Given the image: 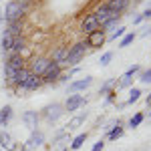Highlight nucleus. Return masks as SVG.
<instances>
[{
  "mask_svg": "<svg viewBox=\"0 0 151 151\" xmlns=\"http://www.w3.org/2000/svg\"><path fill=\"white\" fill-rule=\"evenodd\" d=\"M67 55H69V48H67V47L58 48L57 52H55V57H52V63H58V65H63V63H65V58H67Z\"/></svg>",
  "mask_w": 151,
  "mask_h": 151,
  "instance_id": "412c9836",
  "label": "nucleus"
},
{
  "mask_svg": "<svg viewBox=\"0 0 151 151\" xmlns=\"http://www.w3.org/2000/svg\"><path fill=\"white\" fill-rule=\"evenodd\" d=\"M151 35V26H147V28H143V32H141V36H147Z\"/></svg>",
  "mask_w": 151,
  "mask_h": 151,
  "instance_id": "e433bc0d",
  "label": "nucleus"
},
{
  "mask_svg": "<svg viewBox=\"0 0 151 151\" xmlns=\"http://www.w3.org/2000/svg\"><path fill=\"white\" fill-rule=\"evenodd\" d=\"M105 42V30H93V32H89L87 36V47H101Z\"/></svg>",
  "mask_w": 151,
  "mask_h": 151,
  "instance_id": "0eeeda50",
  "label": "nucleus"
},
{
  "mask_svg": "<svg viewBox=\"0 0 151 151\" xmlns=\"http://www.w3.org/2000/svg\"><path fill=\"white\" fill-rule=\"evenodd\" d=\"M83 105H85V97L83 95H70L69 99H67V105H65V109L73 113V111H77V109H81Z\"/></svg>",
  "mask_w": 151,
  "mask_h": 151,
  "instance_id": "6e6552de",
  "label": "nucleus"
},
{
  "mask_svg": "<svg viewBox=\"0 0 151 151\" xmlns=\"http://www.w3.org/2000/svg\"><path fill=\"white\" fill-rule=\"evenodd\" d=\"M141 18H143V20H145V18H151V6H149L145 12H143V14H141Z\"/></svg>",
  "mask_w": 151,
  "mask_h": 151,
  "instance_id": "c9c22d12",
  "label": "nucleus"
},
{
  "mask_svg": "<svg viewBox=\"0 0 151 151\" xmlns=\"http://www.w3.org/2000/svg\"><path fill=\"white\" fill-rule=\"evenodd\" d=\"M63 105H58V103H52V105H48V107H45V119H47L48 123H52V121H57V119H60L63 117Z\"/></svg>",
  "mask_w": 151,
  "mask_h": 151,
  "instance_id": "39448f33",
  "label": "nucleus"
},
{
  "mask_svg": "<svg viewBox=\"0 0 151 151\" xmlns=\"http://www.w3.org/2000/svg\"><path fill=\"white\" fill-rule=\"evenodd\" d=\"M10 117H12V107L10 105L2 107V109H0V125H6V123L10 121Z\"/></svg>",
  "mask_w": 151,
  "mask_h": 151,
  "instance_id": "6ab92c4d",
  "label": "nucleus"
},
{
  "mask_svg": "<svg viewBox=\"0 0 151 151\" xmlns=\"http://www.w3.org/2000/svg\"><path fill=\"white\" fill-rule=\"evenodd\" d=\"M24 12H26V4H20V2H16V0H12L6 4V8H4V18H6V22H18L20 18L24 16Z\"/></svg>",
  "mask_w": 151,
  "mask_h": 151,
  "instance_id": "f257e3e1",
  "label": "nucleus"
},
{
  "mask_svg": "<svg viewBox=\"0 0 151 151\" xmlns=\"http://www.w3.org/2000/svg\"><path fill=\"white\" fill-rule=\"evenodd\" d=\"M60 69H63V67H60L58 63H52V60H50V65H48V69L45 70V75L40 77V81H42V83H52V81H57L58 77H60Z\"/></svg>",
  "mask_w": 151,
  "mask_h": 151,
  "instance_id": "20e7f679",
  "label": "nucleus"
},
{
  "mask_svg": "<svg viewBox=\"0 0 151 151\" xmlns=\"http://www.w3.org/2000/svg\"><path fill=\"white\" fill-rule=\"evenodd\" d=\"M143 119H145V115H143V113H137V115H133V117H131V121H129V125H131V127H139V125H141V121H143Z\"/></svg>",
  "mask_w": 151,
  "mask_h": 151,
  "instance_id": "cd10ccee",
  "label": "nucleus"
},
{
  "mask_svg": "<svg viewBox=\"0 0 151 151\" xmlns=\"http://www.w3.org/2000/svg\"><path fill=\"white\" fill-rule=\"evenodd\" d=\"M93 16L97 18V22H99V24H103V22H107V20H109L111 16H117V14L109 10V8H107V4H103L101 8H97V10H95Z\"/></svg>",
  "mask_w": 151,
  "mask_h": 151,
  "instance_id": "9d476101",
  "label": "nucleus"
},
{
  "mask_svg": "<svg viewBox=\"0 0 151 151\" xmlns=\"http://www.w3.org/2000/svg\"><path fill=\"white\" fill-rule=\"evenodd\" d=\"M123 35H125V28H123V26H119V28H117V32H113V35H111V38H113V40H117L119 36H123Z\"/></svg>",
  "mask_w": 151,
  "mask_h": 151,
  "instance_id": "473e14b6",
  "label": "nucleus"
},
{
  "mask_svg": "<svg viewBox=\"0 0 151 151\" xmlns=\"http://www.w3.org/2000/svg\"><path fill=\"white\" fill-rule=\"evenodd\" d=\"M119 16H121V14H117V16H111L107 22H103V28H105V30H111V28H115L117 22H119Z\"/></svg>",
  "mask_w": 151,
  "mask_h": 151,
  "instance_id": "bb28decb",
  "label": "nucleus"
},
{
  "mask_svg": "<svg viewBox=\"0 0 151 151\" xmlns=\"http://www.w3.org/2000/svg\"><path fill=\"white\" fill-rule=\"evenodd\" d=\"M20 69H24V67H22V57H20V55H10L8 60H6V67H4V75H6V79L12 81L14 75H16Z\"/></svg>",
  "mask_w": 151,
  "mask_h": 151,
  "instance_id": "7ed1b4c3",
  "label": "nucleus"
},
{
  "mask_svg": "<svg viewBox=\"0 0 151 151\" xmlns=\"http://www.w3.org/2000/svg\"><path fill=\"white\" fill-rule=\"evenodd\" d=\"M85 117H87V113H81V115L73 117V119L69 121V125H67V131H70V129H77V127L83 123V121H85Z\"/></svg>",
  "mask_w": 151,
  "mask_h": 151,
  "instance_id": "4be33fe9",
  "label": "nucleus"
},
{
  "mask_svg": "<svg viewBox=\"0 0 151 151\" xmlns=\"http://www.w3.org/2000/svg\"><path fill=\"white\" fill-rule=\"evenodd\" d=\"M135 73H139V67H137V65H133V67H131V69H129L127 73H125V75L121 77V83H119V89H125V87H129V85H131V77H133Z\"/></svg>",
  "mask_w": 151,
  "mask_h": 151,
  "instance_id": "4468645a",
  "label": "nucleus"
},
{
  "mask_svg": "<svg viewBox=\"0 0 151 151\" xmlns=\"http://www.w3.org/2000/svg\"><path fill=\"white\" fill-rule=\"evenodd\" d=\"M139 81L141 83H151V69H147V70H143V73H141Z\"/></svg>",
  "mask_w": 151,
  "mask_h": 151,
  "instance_id": "7c9ffc66",
  "label": "nucleus"
},
{
  "mask_svg": "<svg viewBox=\"0 0 151 151\" xmlns=\"http://www.w3.org/2000/svg\"><path fill=\"white\" fill-rule=\"evenodd\" d=\"M16 2H20V4H24V2H28V0H16Z\"/></svg>",
  "mask_w": 151,
  "mask_h": 151,
  "instance_id": "58836bf2",
  "label": "nucleus"
},
{
  "mask_svg": "<svg viewBox=\"0 0 151 151\" xmlns=\"http://www.w3.org/2000/svg\"><path fill=\"white\" fill-rule=\"evenodd\" d=\"M14 38H16V36H12V35H6V32H4V35H2V42H0V45H2V52H10V48H12V42H14Z\"/></svg>",
  "mask_w": 151,
  "mask_h": 151,
  "instance_id": "a211bd4d",
  "label": "nucleus"
},
{
  "mask_svg": "<svg viewBox=\"0 0 151 151\" xmlns=\"http://www.w3.org/2000/svg\"><path fill=\"white\" fill-rule=\"evenodd\" d=\"M0 145H4L6 149H10V151L16 149V145L12 143V139H10V135H8V133H0Z\"/></svg>",
  "mask_w": 151,
  "mask_h": 151,
  "instance_id": "5701e85b",
  "label": "nucleus"
},
{
  "mask_svg": "<svg viewBox=\"0 0 151 151\" xmlns=\"http://www.w3.org/2000/svg\"><path fill=\"white\" fill-rule=\"evenodd\" d=\"M149 117H151V111H149Z\"/></svg>",
  "mask_w": 151,
  "mask_h": 151,
  "instance_id": "79ce46f5",
  "label": "nucleus"
},
{
  "mask_svg": "<svg viewBox=\"0 0 151 151\" xmlns=\"http://www.w3.org/2000/svg\"><path fill=\"white\" fill-rule=\"evenodd\" d=\"M85 141H87V133H81V135H77V137L73 139V143H70V149H81Z\"/></svg>",
  "mask_w": 151,
  "mask_h": 151,
  "instance_id": "393cba45",
  "label": "nucleus"
},
{
  "mask_svg": "<svg viewBox=\"0 0 151 151\" xmlns=\"http://www.w3.org/2000/svg\"><path fill=\"white\" fill-rule=\"evenodd\" d=\"M22 121L24 125L30 129V131H36V123H38V113L36 111H26L22 115Z\"/></svg>",
  "mask_w": 151,
  "mask_h": 151,
  "instance_id": "9b49d317",
  "label": "nucleus"
},
{
  "mask_svg": "<svg viewBox=\"0 0 151 151\" xmlns=\"http://www.w3.org/2000/svg\"><path fill=\"white\" fill-rule=\"evenodd\" d=\"M0 22H2V12H0Z\"/></svg>",
  "mask_w": 151,
  "mask_h": 151,
  "instance_id": "ea45409f",
  "label": "nucleus"
},
{
  "mask_svg": "<svg viewBox=\"0 0 151 151\" xmlns=\"http://www.w3.org/2000/svg\"><path fill=\"white\" fill-rule=\"evenodd\" d=\"M40 85H42L40 77H36V75H32V73H30V75H28V79H26V83L22 85V89H24V91H36Z\"/></svg>",
  "mask_w": 151,
  "mask_h": 151,
  "instance_id": "ddd939ff",
  "label": "nucleus"
},
{
  "mask_svg": "<svg viewBox=\"0 0 151 151\" xmlns=\"http://www.w3.org/2000/svg\"><path fill=\"white\" fill-rule=\"evenodd\" d=\"M28 75H30V70H26V69H20L16 75H14V79H12V83L16 85V87H20L22 89V85L26 83V79H28Z\"/></svg>",
  "mask_w": 151,
  "mask_h": 151,
  "instance_id": "dca6fc26",
  "label": "nucleus"
},
{
  "mask_svg": "<svg viewBox=\"0 0 151 151\" xmlns=\"http://www.w3.org/2000/svg\"><path fill=\"white\" fill-rule=\"evenodd\" d=\"M85 50H87V42H77L75 47L69 48V55H67V58H65L63 65H67V67H75V65L85 57ZM63 65H60V67H63Z\"/></svg>",
  "mask_w": 151,
  "mask_h": 151,
  "instance_id": "f03ea898",
  "label": "nucleus"
},
{
  "mask_svg": "<svg viewBox=\"0 0 151 151\" xmlns=\"http://www.w3.org/2000/svg\"><path fill=\"white\" fill-rule=\"evenodd\" d=\"M121 135H123V127H121V125L117 123V127H113L111 131H109V133H107V139H111V141H117L119 137H121Z\"/></svg>",
  "mask_w": 151,
  "mask_h": 151,
  "instance_id": "b1692460",
  "label": "nucleus"
},
{
  "mask_svg": "<svg viewBox=\"0 0 151 151\" xmlns=\"http://www.w3.org/2000/svg\"><path fill=\"white\" fill-rule=\"evenodd\" d=\"M91 85H93V77H85V79H81V81H73L69 85V93H79V91L91 87Z\"/></svg>",
  "mask_w": 151,
  "mask_h": 151,
  "instance_id": "1a4fd4ad",
  "label": "nucleus"
},
{
  "mask_svg": "<svg viewBox=\"0 0 151 151\" xmlns=\"http://www.w3.org/2000/svg\"><path fill=\"white\" fill-rule=\"evenodd\" d=\"M139 97H141V91H139V89H131L127 103H135V101H139Z\"/></svg>",
  "mask_w": 151,
  "mask_h": 151,
  "instance_id": "c756f323",
  "label": "nucleus"
},
{
  "mask_svg": "<svg viewBox=\"0 0 151 151\" xmlns=\"http://www.w3.org/2000/svg\"><path fill=\"white\" fill-rule=\"evenodd\" d=\"M97 28H99L97 18H95L93 14H91V16H87V18H85V22H83V30H85V32H93V30H97Z\"/></svg>",
  "mask_w": 151,
  "mask_h": 151,
  "instance_id": "f3484780",
  "label": "nucleus"
},
{
  "mask_svg": "<svg viewBox=\"0 0 151 151\" xmlns=\"http://www.w3.org/2000/svg\"><path fill=\"white\" fill-rule=\"evenodd\" d=\"M48 65H50V58H36L32 63V67H30V73L36 75V77H42L45 70L48 69Z\"/></svg>",
  "mask_w": 151,
  "mask_h": 151,
  "instance_id": "423d86ee",
  "label": "nucleus"
},
{
  "mask_svg": "<svg viewBox=\"0 0 151 151\" xmlns=\"http://www.w3.org/2000/svg\"><path fill=\"white\" fill-rule=\"evenodd\" d=\"M137 2H143V0H137Z\"/></svg>",
  "mask_w": 151,
  "mask_h": 151,
  "instance_id": "a19ab883",
  "label": "nucleus"
},
{
  "mask_svg": "<svg viewBox=\"0 0 151 151\" xmlns=\"http://www.w3.org/2000/svg\"><path fill=\"white\" fill-rule=\"evenodd\" d=\"M6 35L20 36V22H10V24H8V30H6Z\"/></svg>",
  "mask_w": 151,
  "mask_h": 151,
  "instance_id": "a878e982",
  "label": "nucleus"
},
{
  "mask_svg": "<svg viewBox=\"0 0 151 151\" xmlns=\"http://www.w3.org/2000/svg\"><path fill=\"white\" fill-rule=\"evenodd\" d=\"M129 0H109L107 2V8L111 12H115V14H119L121 10H125V6H127Z\"/></svg>",
  "mask_w": 151,
  "mask_h": 151,
  "instance_id": "2eb2a0df",
  "label": "nucleus"
},
{
  "mask_svg": "<svg viewBox=\"0 0 151 151\" xmlns=\"http://www.w3.org/2000/svg\"><path fill=\"white\" fill-rule=\"evenodd\" d=\"M103 147H105L103 141H97V143L93 145V149H91V151H103Z\"/></svg>",
  "mask_w": 151,
  "mask_h": 151,
  "instance_id": "f704fd0d",
  "label": "nucleus"
},
{
  "mask_svg": "<svg viewBox=\"0 0 151 151\" xmlns=\"http://www.w3.org/2000/svg\"><path fill=\"white\" fill-rule=\"evenodd\" d=\"M42 141H45V135H42L40 131H32L30 137H28V141H26V149H35L38 145H42Z\"/></svg>",
  "mask_w": 151,
  "mask_h": 151,
  "instance_id": "f8f14e48",
  "label": "nucleus"
},
{
  "mask_svg": "<svg viewBox=\"0 0 151 151\" xmlns=\"http://www.w3.org/2000/svg\"><path fill=\"white\" fill-rule=\"evenodd\" d=\"M111 85H113V81H107V83H105L103 87H101V95H105V93H107V91L111 89Z\"/></svg>",
  "mask_w": 151,
  "mask_h": 151,
  "instance_id": "72a5a7b5",
  "label": "nucleus"
},
{
  "mask_svg": "<svg viewBox=\"0 0 151 151\" xmlns=\"http://www.w3.org/2000/svg\"><path fill=\"white\" fill-rule=\"evenodd\" d=\"M24 45H26V42H24L22 36H16V38H14V42H12L10 52H12V55H20V50L24 48Z\"/></svg>",
  "mask_w": 151,
  "mask_h": 151,
  "instance_id": "aec40b11",
  "label": "nucleus"
},
{
  "mask_svg": "<svg viewBox=\"0 0 151 151\" xmlns=\"http://www.w3.org/2000/svg\"><path fill=\"white\" fill-rule=\"evenodd\" d=\"M111 58H113V52H105L103 57H101V65H103V67H107V65L111 63Z\"/></svg>",
  "mask_w": 151,
  "mask_h": 151,
  "instance_id": "2f4dec72",
  "label": "nucleus"
},
{
  "mask_svg": "<svg viewBox=\"0 0 151 151\" xmlns=\"http://www.w3.org/2000/svg\"><path fill=\"white\" fill-rule=\"evenodd\" d=\"M133 40H135V35H133V32H129V35L123 36V40L119 42V47H121V48H125V47H129V45H131Z\"/></svg>",
  "mask_w": 151,
  "mask_h": 151,
  "instance_id": "c85d7f7f",
  "label": "nucleus"
},
{
  "mask_svg": "<svg viewBox=\"0 0 151 151\" xmlns=\"http://www.w3.org/2000/svg\"><path fill=\"white\" fill-rule=\"evenodd\" d=\"M20 151H24V149H20Z\"/></svg>",
  "mask_w": 151,
  "mask_h": 151,
  "instance_id": "37998d69",
  "label": "nucleus"
},
{
  "mask_svg": "<svg viewBox=\"0 0 151 151\" xmlns=\"http://www.w3.org/2000/svg\"><path fill=\"white\" fill-rule=\"evenodd\" d=\"M147 107H151V93H149V97H147Z\"/></svg>",
  "mask_w": 151,
  "mask_h": 151,
  "instance_id": "4c0bfd02",
  "label": "nucleus"
}]
</instances>
